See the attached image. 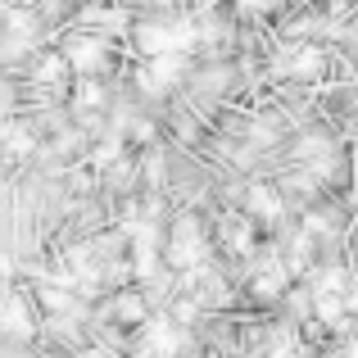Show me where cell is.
Instances as JSON below:
<instances>
[{
  "instance_id": "7",
  "label": "cell",
  "mask_w": 358,
  "mask_h": 358,
  "mask_svg": "<svg viewBox=\"0 0 358 358\" xmlns=\"http://www.w3.org/2000/svg\"><path fill=\"white\" fill-rule=\"evenodd\" d=\"M131 358H191V331L173 313H150L131 336Z\"/></svg>"
},
{
  "instance_id": "6",
  "label": "cell",
  "mask_w": 358,
  "mask_h": 358,
  "mask_svg": "<svg viewBox=\"0 0 358 358\" xmlns=\"http://www.w3.org/2000/svg\"><path fill=\"white\" fill-rule=\"evenodd\" d=\"M195 59L182 50L173 55H145L141 64H131V87H136L141 100H168L173 91H182L191 82Z\"/></svg>"
},
{
  "instance_id": "8",
  "label": "cell",
  "mask_w": 358,
  "mask_h": 358,
  "mask_svg": "<svg viewBox=\"0 0 358 358\" xmlns=\"http://www.w3.org/2000/svg\"><path fill=\"white\" fill-rule=\"evenodd\" d=\"M241 209L250 213L254 222H263V227H277V222L286 218V191H281V182H268V177H259V182H245Z\"/></svg>"
},
{
  "instance_id": "5",
  "label": "cell",
  "mask_w": 358,
  "mask_h": 358,
  "mask_svg": "<svg viewBox=\"0 0 358 358\" xmlns=\"http://www.w3.org/2000/svg\"><path fill=\"white\" fill-rule=\"evenodd\" d=\"M59 50L64 59L73 64V73L78 78H109V73L118 69V50H114V36L96 32V27H69V32L59 36Z\"/></svg>"
},
{
  "instance_id": "12",
  "label": "cell",
  "mask_w": 358,
  "mask_h": 358,
  "mask_svg": "<svg viewBox=\"0 0 358 358\" xmlns=\"http://www.w3.org/2000/svg\"><path fill=\"white\" fill-rule=\"evenodd\" d=\"M122 5H127V9H136V14H141V9H182L186 0H122Z\"/></svg>"
},
{
  "instance_id": "4",
  "label": "cell",
  "mask_w": 358,
  "mask_h": 358,
  "mask_svg": "<svg viewBox=\"0 0 358 358\" xmlns=\"http://www.w3.org/2000/svg\"><path fill=\"white\" fill-rule=\"evenodd\" d=\"M272 73L281 82H299V87H317L336 73V50H327L317 36H295L286 41V50L272 59Z\"/></svg>"
},
{
  "instance_id": "10",
  "label": "cell",
  "mask_w": 358,
  "mask_h": 358,
  "mask_svg": "<svg viewBox=\"0 0 358 358\" xmlns=\"http://www.w3.org/2000/svg\"><path fill=\"white\" fill-rule=\"evenodd\" d=\"M109 317L118 327H141L150 317V290L145 286H118L109 295Z\"/></svg>"
},
{
  "instance_id": "1",
  "label": "cell",
  "mask_w": 358,
  "mask_h": 358,
  "mask_svg": "<svg viewBox=\"0 0 358 358\" xmlns=\"http://www.w3.org/2000/svg\"><path fill=\"white\" fill-rule=\"evenodd\" d=\"M131 50L145 59V55H195L200 50V27H195V9H145L136 14L127 32Z\"/></svg>"
},
{
  "instance_id": "2",
  "label": "cell",
  "mask_w": 358,
  "mask_h": 358,
  "mask_svg": "<svg viewBox=\"0 0 358 358\" xmlns=\"http://www.w3.org/2000/svg\"><path fill=\"white\" fill-rule=\"evenodd\" d=\"M164 259H168V268H173L177 277L213 259V236H209V227H204V218L195 209H177L173 218H168Z\"/></svg>"
},
{
  "instance_id": "9",
  "label": "cell",
  "mask_w": 358,
  "mask_h": 358,
  "mask_svg": "<svg viewBox=\"0 0 358 358\" xmlns=\"http://www.w3.org/2000/svg\"><path fill=\"white\" fill-rule=\"evenodd\" d=\"M213 236L222 241V250L236 254V259H254L259 254V222L250 218L245 209H227L213 227Z\"/></svg>"
},
{
  "instance_id": "3",
  "label": "cell",
  "mask_w": 358,
  "mask_h": 358,
  "mask_svg": "<svg viewBox=\"0 0 358 358\" xmlns=\"http://www.w3.org/2000/svg\"><path fill=\"white\" fill-rule=\"evenodd\" d=\"M41 331H45V313L36 304L32 286L0 277V345H32Z\"/></svg>"
},
{
  "instance_id": "11",
  "label": "cell",
  "mask_w": 358,
  "mask_h": 358,
  "mask_svg": "<svg viewBox=\"0 0 358 358\" xmlns=\"http://www.w3.org/2000/svg\"><path fill=\"white\" fill-rule=\"evenodd\" d=\"M236 5L245 9V14H281V9H290V0H236Z\"/></svg>"
}]
</instances>
